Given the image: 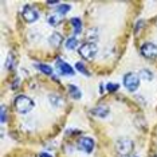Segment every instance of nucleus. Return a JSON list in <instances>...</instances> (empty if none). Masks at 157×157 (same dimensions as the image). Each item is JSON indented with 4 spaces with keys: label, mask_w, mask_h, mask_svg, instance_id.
<instances>
[{
    "label": "nucleus",
    "mask_w": 157,
    "mask_h": 157,
    "mask_svg": "<svg viewBox=\"0 0 157 157\" xmlns=\"http://www.w3.org/2000/svg\"><path fill=\"white\" fill-rule=\"evenodd\" d=\"M118 85L117 83H108L106 85V90L110 91V93H113V91H116V90H118Z\"/></svg>",
    "instance_id": "obj_21"
},
{
    "label": "nucleus",
    "mask_w": 157,
    "mask_h": 157,
    "mask_svg": "<svg viewBox=\"0 0 157 157\" xmlns=\"http://www.w3.org/2000/svg\"><path fill=\"white\" fill-rule=\"evenodd\" d=\"M140 78H142V79H145V81H152L153 79V74H152V71L142 69L140 71Z\"/></svg>",
    "instance_id": "obj_17"
},
{
    "label": "nucleus",
    "mask_w": 157,
    "mask_h": 157,
    "mask_svg": "<svg viewBox=\"0 0 157 157\" xmlns=\"http://www.w3.org/2000/svg\"><path fill=\"white\" fill-rule=\"evenodd\" d=\"M71 24H73V27H74V31H75V34H81V28H82V23H81V20L78 19V17H73V19H71Z\"/></svg>",
    "instance_id": "obj_15"
},
{
    "label": "nucleus",
    "mask_w": 157,
    "mask_h": 157,
    "mask_svg": "<svg viewBox=\"0 0 157 157\" xmlns=\"http://www.w3.org/2000/svg\"><path fill=\"white\" fill-rule=\"evenodd\" d=\"M91 113H93V114H95L97 117L105 118V117L109 114V108H108V106H105V105H99V106H97V108L93 109V110H91Z\"/></svg>",
    "instance_id": "obj_9"
},
{
    "label": "nucleus",
    "mask_w": 157,
    "mask_h": 157,
    "mask_svg": "<svg viewBox=\"0 0 157 157\" xmlns=\"http://www.w3.org/2000/svg\"><path fill=\"white\" fill-rule=\"evenodd\" d=\"M47 20H48V24H51L52 27H56L58 24H60V22H62V15L58 12H55V13H52V15H50L47 17Z\"/></svg>",
    "instance_id": "obj_11"
},
{
    "label": "nucleus",
    "mask_w": 157,
    "mask_h": 157,
    "mask_svg": "<svg viewBox=\"0 0 157 157\" xmlns=\"http://www.w3.org/2000/svg\"><path fill=\"white\" fill-rule=\"evenodd\" d=\"M70 10H71V7H70L69 4H59L58 7H56V12L60 13L62 16H63V15H66V13L69 12Z\"/></svg>",
    "instance_id": "obj_16"
},
{
    "label": "nucleus",
    "mask_w": 157,
    "mask_h": 157,
    "mask_svg": "<svg viewBox=\"0 0 157 157\" xmlns=\"http://www.w3.org/2000/svg\"><path fill=\"white\" fill-rule=\"evenodd\" d=\"M56 70H58L59 74H62V75H74V69L67 62H65V60H62V59L56 60Z\"/></svg>",
    "instance_id": "obj_8"
},
{
    "label": "nucleus",
    "mask_w": 157,
    "mask_h": 157,
    "mask_svg": "<svg viewBox=\"0 0 157 157\" xmlns=\"http://www.w3.org/2000/svg\"><path fill=\"white\" fill-rule=\"evenodd\" d=\"M48 42H50V44H51L52 47H59V46L62 44V42H63V38H62V35L60 34L54 33L51 36H50Z\"/></svg>",
    "instance_id": "obj_10"
},
{
    "label": "nucleus",
    "mask_w": 157,
    "mask_h": 157,
    "mask_svg": "<svg viewBox=\"0 0 157 157\" xmlns=\"http://www.w3.org/2000/svg\"><path fill=\"white\" fill-rule=\"evenodd\" d=\"M141 54L144 55L145 58H148V59H155V58H157V44L151 43V42L142 44Z\"/></svg>",
    "instance_id": "obj_5"
},
{
    "label": "nucleus",
    "mask_w": 157,
    "mask_h": 157,
    "mask_svg": "<svg viewBox=\"0 0 157 157\" xmlns=\"http://www.w3.org/2000/svg\"><path fill=\"white\" fill-rule=\"evenodd\" d=\"M50 102L52 103V105L54 106H56V108H58V106H60L63 103V99L59 97V95H56V94H50Z\"/></svg>",
    "instance_id": "obj_14"
},
{
    "label": "nucleus",
    "mask_w": 157,
    "mask_h": 157,
    "mask_svg": "<svg viewBox=\"0 0 157 157\" xmlns=\"http://www.w3.org/2000/svg\"><path fill=\"white\" fill-rule=\"evenodd\" d=\"M97 52H98L97 44L91 43V42L82 44L81 47H79V55L83 59H86V60H93V59L95 58V55H97Z\"/></svg>",
    "instance_id": "obj_2"
},
{
    "label": "nucleus",
    "mask_w": 157,
    "mask_h": 157,
    "mask_svg": "<svg viewBox=\"0 0 157 157\" xmlns=\"http://www.w3.org/2000/svg\"><path fill=\"white\" fill-rule=\"evenodd\" d=\"M69 91H70V95L73 98H75V99H79L81 98V90L78 89L77 86H74V85H70L69 86Z\"/></svg>",
    "instance_id": "obj_12"
},
{
    "label": "nucleus",
    "mask_w": 157,
    "mask_h": 157,
    "mask_svg": "<svg viewBox=\"0 0 157 157\" xmlns=\"http://www.w3.org/2000/svg\"><path fill=\"white\" fill-rule=\"evenodd\" d=\"M39 157H52L51 155H48V153H40V155H39Z\"/></svg>",
    "instance_id": "obj_23"
},
{
    "label": "nucleus",
    "mask_w": 157,
    "mask_h": 157,
    "mask_svg": "<svg viewBox=\"0 0 157 157\" xmlns=\"http://www.w3.org/2000/svg\"><path fill=\"white\" fill-rule=\"evenodd\" d=\"M15 108L19 113L26 114L34 109V101L27 95H19L15 99Z\"/></svg>",
    "instance_id": "obj_1"
},
{
    "label": "nucleus",
    "mask_w": 157,
    "mask_h": 157,
    "mask_svg": "<svg viewBox=\"0 0 157 157\" xmlns=\"http://www.w3.org/2000/svg\"><path fill=\"white\" fill-rule=\"evenodd\" d=\"M78 149L82 152L86 153H91L93 149H94V140L90 137H82L78 141Z\"/></svg>",
    "instance_id": "obj_7"
},
{
    "label": "nucleus",
    "mask_w": 157,
    "mask_h": 157,
    "mask_svg": "<svg viewBox=\"0 0 157 157\" xmlns=\"http://www.w3.org/2000/svg\"><path fill=\"white\" fill-rule=\"evenodd\" d=\"M78 47V39L77 38H69L66 42V48L67 50H75Z\"/></svg>",
    "instance_id": "obj_13"
},
{
    "label": "nucleus",
    "mask_w": 157,
    "mask_h": 157,
    "mask_svg": "<svg viewBox=\"0 0 157 157\" xmlns=\"http://www.w3.org/2000/svg\"><path fill=\"white\" fill-rule=\"evenodd\" d=\"M0 112H2V122L4 124L6 122V118H7V116H6V106L4 105L0 108Z\"/></svg>",
    "instance_id": "obj_22"
},
{
    "label": "nucleus",
    "mask_w": 157,
    "mask_h": 157,
    "mask_svg": "<svg viewBox=\"0 0 157 157\" xmlns=\"http://www.w3.org/2000/svg\"><path fill=\"white\" fill-rule=\"evenodd\" d=\"M133 141L130 138H126V137H122V138H118L116 142V151L118 155L121 156H126L133 151Z\"/></svg>",
    "instance_id": "obj_3"
},
{
    "label": "nucleus",
    "mask_w": 157,
    "mask_h": 157,
    "mask_svg": "<svg viewBox=\"0 0 157 157\" xmlns=\"http://www.w3.org/2000/svg\"><path fill=\"white\" fill-rule=\"evenodd\" d=\"M6 67H7L8 70H12V69H13V55H12V52H10L8 56H7Z\"/></svg>",
    "instance_id": "obj_19"
},
{
    "label": "nucleus",
    "mask_w": 157,
    "mask_h": 157,
    "mask_svg": "<svg viewBox=\"0 0 157 157\" xmlns=\"http://www.w3.org/2000/svg\"><path fill=\"white\" fill-rule=\"evenodd\" d=\"M22 15H23V19L26 20L27 23H34V22H36V20L39 19L38 11H36L35 8H33V7H30V6H26V7H24Z\"/></svg>",
    "instance_id": "obj_6"
},
{
    "label": "nucleus",
    "mask_w": 157,
    "mask_h": 157,
    "mask_svg": "<svg viewBox=\"0 0 157 157\" xmlns=\"http://www.w3.org/2000/svg\"><path fill=\"white\" fill-rule=\"evenodd\" d=\"M156 157H157V156H156Z\"/></svg>",
    "instance_id": "obj_24"
},
{
    "label": "nucleus",
    "mask_w": 157,
    "mask_h": 157,
    "mask_svg": "<svg viewBox=\"0 0 157 157\" xmlns=\"http://www.w3.org/2000/svg\"><path fill=\"white\" fill-rule=\"evenodd\" d=\"M36 67H38V69L40 70L43 74H46V75H51V74H52V69H51L50 66H47V65H38Z\"/></svg>",
    "instance_id": "obj_18"
},
{
    "label": "nucleus",
    "mask_w": 157,
    "mask_h": 157,
    "mask_svg": "<svg viewBox=\"0 0 157 157\" xmlns=\"http://www.w3.org/2000/svg\"><path fill=\"white\" fill-rule=\"evenodd\" d=\"M124 85L129 91H136L140 86V75L134 73H128L124 77Z\"/></svg>",
    "instance_id": "obj_4"
},
{
    "label": "nucleus",
    "mask_w": 157,
    "mask_h": 157,
    "mask_svg": "<svg viewBox=\"0 0 157 157\" xmlns=\"http://www.w3.org/2000/svg\"><path fill=\"white\" fill-rule=\"evenodd\" d=\"M75 69L78 70V71H81V73L82 74H83V75H90V74H89V71H87V69H86V67H85L83 66V63H81V62H78L77 63V65H75Z\"/></svg>",
    "instance_id": "obj_20"
}]
</instances>
